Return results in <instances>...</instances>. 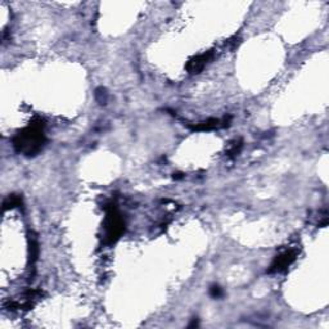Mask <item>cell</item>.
<instances>
[{
  "instance_id": "obj_6",
  "label": "cell",
  "mask_w": 329,
  "mask_h": 329,
  "mask_svg": "<svg viewBox=\"0 0 329 329\" xmlns=\"http://www.w3.org/2000/svg\"><path fill=\"white\" fill-rule=\"evenodd\" d=\"M96 99H98L101 103H105L106 99H107V94H106L105 89H98V90H96Z\"/></svg>"
},
{
  "instance_id": "obj_4",
  "label": "cell",
  "mask_w": 329,
  "mask_h": 329,
  "mask_svg": "<svg viewBox=\"0 0 329 329\" xmlns=\"http://www.w3.org/2000/svg\"><path fill=\"white\" fill-rule=\"evenodd\" d=\"M212 58V53L207 52L203 53V54L197 55L193 59L189 60V63L187 64V70L190 72V74H198L201 70H203V67L206 66V63L209 62Z\"/></svg>"
},
{
  "instance_id": "obj_2",
  "label": "cell",
  "mask_w": 329,
  "mask_h": 329,
  "mask_svg": "<svg viewBox=\"0 0 329 329\" xmlns=\"http://www.w3.org/2000/svg\"><path fill=\"white\" fill-rule=\"evenodd\" d=\"M125 224L121 216L118 215L115 205H110L107 209V217H106V232H107V238L110 242L117 241L123 233Z\"/></svg>"
},
{
  "instance_id": "obj_3",
  "label": "cell",
  "mask_w": 329,
  "mask_h": 329,
  "mask_svg": "<svg viewBox=\"0 0 329 329\" xmlns=\"http://www.w3.org/2000/svg\"><path fill=\"white\" fill-rule=\"evenodd\" d=\"M294 256H296V253H294L293 251H287V252L278 256V257L274 260V262L272 264V266H270L269 273H278L287 269L288 266L291 265V264L294 261Z\"/></svg>"
},
{
  "instance_id": "obj_7",
  "label": "cell",
  "mask_w": 329,
  "mask_h": 329,
  "mask_svg": "<svg viewBox=\"0 0 329 329\" xmlns=\"http://www.w3.org/2000/svg\"><path fill=\"white\" fill-rule=\"evenodd\" d=\"M210 293H211L212 297H220L222 294V291H221V288H220V287H217V285H214V287L211 288Z\"/></svg>"
},
{
  "instance_id": "obj_5",
  "label": "cell",
  "mask_w": 329,
  "mask_h": 329,
  "mask_svg": "<svg viewBox=\"0 0 329 329\" xmlns=\"http://www.w3.org/2000/svg\"><path fill=\"white\" fill-rule=\"evenodd\" d=\"M220 126V121L216 120V118H211V120H207L202 123H198L195 126H193V130H197V131H209V130H214L216 127Z\"/></svg>"
},
{
  "instance_id": "obj_1",
  "label": "cell",
  "mask_w": 329,
  "mask_h": 329,
  "mask_svg": "<svg viewBox=\"0 0 329 329\" xmlns=\"http://www.w3.org/2000/svg\"><path fill=\"white\" fill-rule=\"evenodd\" d=\"M44 143V134H43V123H32L30 127L19 133L13 139V146L21 153L27 156L35 154L40 151Z\"/></svg>"
}]
</instances>
